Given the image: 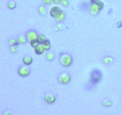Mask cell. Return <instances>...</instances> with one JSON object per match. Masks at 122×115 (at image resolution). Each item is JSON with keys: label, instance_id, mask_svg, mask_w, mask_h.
Listing matches in <instances>:
<instances>
[{"label": "cell", "instance_id": "1", "mask_svg": "<svg viewBox=\"0 0 122 115\" xmlns=\"http://www.w3.org/2000/svg\"><path fill=\"white\" fill-rule=\"evenodd\" d=\"M101 77H102V74H101V72L98 69H94L93 71H92L91 74V83L93 85H95V84L100 82Z\"/></svg>", "mask_w": 122, "mask_h": 115}, {"label": "cell", "instance_id": "2", "mask_svg": "<svg viewBox=\"0 0 122 115\" xmlns=\"http://www.w3.org/2000/svg\"><path fill=\"white\" fill-rule=\"evenodd\" d=\"M60 62L63 66L69 67L72 63V58L67 53H62L60 56Z\"/></svg>", "mask_w": 122, "mask_h": 115}, {"label": "cell", "instance_id": "3", "mask_svg": "<svg viewBox=\"0 0 122 115\" xmlns=\"http://www.w3.org/2000/svg\"><path fill=\"white\" fill-rule=\"evenodd\" d=\"M71 79V77L69 74L66 73H63L59 75L58 78V80L60 83L66 85L69 83Z\"/></svg>", "mask_w": 122, "mask_h": 115}, {"label": "cell", "instance_id": "4", "mask_svg": "<svg viewBox=\"0 0 122 115\" xmlns=\"http://www.w3.org/2000/svg\"><path fill=\"white\" fill-rule=\"evenodd\" d=\"M18 73L20 76L25 77H27L30 74V69L28 67L26 66H21L19 68Z\"/></svg>", "mask_w": 122, "mask_h": 115}, {"label": "cell", "instance_id": "5", "mask_svg": "<svg viewBox=\"0 0 122 115\" xmlns=\"http://www.w3.org/2000/svg\"><path fill=\"white\" fill-rule=\"evenodd\" d=\"M44 99L46 103L49 104H52L56 102V98L54 95L52 94V93H48V94L45 95V96L44 97Z\"/></svg>", "mask_w": 122, "mask_h": 115}, {"label": "cell", "instance_id": "6", "mask_svg": "<svg viewBox=\"0 0 122 115\" xmlns=\"http://www.w3.org/2000/svg\"><path fill=\"white\" fill-rule=\"evenodd\" d=\"M37 37H38V34H37L36 32L34 31H30L27 34L26 40L29 42H30L32 40H33L36 39Z\"/></svg>", "mask_w": 122, "mask_h": 115}, {"label": "cell", "instance_id": "7", "mask_svg": "<svg viewBox=\"0 0 122 115\" xmlns=\"http://www.w3.org/2000/svg\"><path fill=\"white\" fill-rule=\"evenodd\" d=\"M61 10L60 8L59 7H57V6H54V7H52V8L50 10V15L51 17L55 18L61 12Z\"/></svg>", "mask_w": 122, "mask_h": 115}, {"label": "cell", "instance_id": "8", "mask_svg": "<svg viewBox=\"0 0 122 115\" xmlns=\"http://www.w3.org/2000/svg\"><path fill=\"white\" fill-rule=\"evenodd\" d=\"M100 11V9L95 3L91 4L90 8V13L92 15H96V14H98Z\"/></svg>", "mask_w": 122, "mask_h": 115}, {"label": "cell", "instance_id": "9", "mask_svg": "<svg viewBox=\"0 0 122 115\" xmlns=\"http://www.w3.org/2000/svg\"><path fill=\"white\" fill-rule=\"evenodd\" d=\"M44 51H45V49H44V47L42 45V44H40L38 46H37L35 48V52L37 55H42V54L44 53Z\"/></svg>", "mask_w": 122, "mask_h": 115}, {"label": "cell", "instance_id": "10", "mask_svg": "<svg viewBox=\"0 0 122 115\" xmlns=\"http://www.w3.org/2000/svg\"><path fill=\"white\" fill-rule=\"evenodd\" d=\"M54 19L58 22H61L64 21V19H65V14L63 11H61Z\"/></svg>", "mask_w": 122, "mask_h": 115}, {"label": "cell", "instance_id": "11", "mask_svg": "<svg viewBox=\"0 0 122 115\" xmlns=\"http://www.w3.org/2000/svg\"><path fill=\"white\" fill-rule=\"evenodd\" d=\"M23 63L26 65H30L33 62V59H32V58L31 56H26L23 59Z\"/></svg>", "mask_w": 122, "mask_h": 115}, {"label": "cell", "instance_id": "12", "mask_svg": "<svg viewBox=\"0 0 122 115\" xmlns=\"http://www.w3.org/2000/svg\"><path fill=\"white\" fill-rule=\"evenodd\" d=\"M42 45L44 47L45 50H49L51 48V43L50 41L48 40H45L43 43H42Z\"/></svg>", "mask_w": 122, "mask_h": 115}, {"label": "cell", "instance_id": "13", "mask_svg": "<svg viewBox=\"0 0 122 115\" xmlns=\"http://www.w3.org/2000/svg\"><path fill=\"white\" fill-rule=\"evenodd\" d=\"M38 40V41L39 42L40 44H42V43H44L45 40H46V38L44 35L43 34H39L38 35V37L36 38Z\"/></svg>", "mask_w": 122, "mask_h": 115}, {"label": "cell", "instance_id": "14", "mask_svg": "<svg viewBox=\"0 0 122 115\" xmlns=\"http://www.w3.org/2000/svg\"><path fill=\"white\" fill-rule=\"evenodd\" d=\"M8 8L10 10H13L16 7V4L14 1H10L8 2Z\"/></svg>", "mask_w": 122, "mask_h": 115}, {"label": "cell", "instance_id": "15", "mask_svg": "<svg viewBox=\"0 0 122 115\" xmlns=\"http://www.w3.org/2000/svg\"><path fill=\"white\" fill-rule=\"evenodd\" d=\"M94 3H95V4H96L97 6L99 7V8L100 9V10H101L103 9L104 7V3L101 1H100V0H97V1H95V2H94Z\"/></svg>", "mask_w": 122, "mask_h": 115}, {"label": "cell", "instance_id": "16", "mask_svg": "<svg viewBox=\"0 0 122 115\" xmlns=\"http://www.w3.org/2000/svg\"><path fill=\"white\" fill-rule=\"evenodd\" d=\"M30 43L31 46L33 48H34V49L40 44V43H39V42L38 41L37 39L33 40H32V41H30Z\"/></svg>", "mask_w": 122, "mask_h": 115}, {"label": "cell", "instance_id": "17", "mask_svg": "<svg viewBox=\"0 0 122 115\" xmlns=\"http://www.w3.org/2000/svg\"><path fill=\"white\" fill-rule=\"evenodd\" d=\"M38 11H39V13H40L41 14H42V15H45V14H46V8H45L44 6H40V7H39V8H38Z\"/></svg>", "mask_w": 122, "mask_h": 115}, {"label": "cell", "instance_id": "18", "mask_svg": "<svg viewBox=\"0 0 122 115\" xmlns=\"http://www.w3.org/2000/svg\"><path fill=\"white\" fill-rule=\"evenodd\" d=\"M113 58H112L111 56H107V57L105 58L104 59V63H106V64L108 65L109 63H110L111 62H113Z\"/></svg>", "mask_w": 122, "mask_h": 115}, {"label": "cell", "instance_id": "19", "mask_svg": "<svg viewBox=\"0 0 122 115\" xmlns=\"http://www.w3.org/2000/svg\"><path fill=\"white\" fill-rule=\"evenodd\" d=\"M26 40H27L26 38L23 35H20L18 37V41L20 43H21V44H25L26 43Z\"/></svg>", "mask_w": 122, "mask_h": 115}, {"label": "cell", "instance_id": "20", "mask_svg": "<svg viewBox=\"0 0 122 115\" xmlns=\"http://www.w3.org/2000/svg\"><path fill=\"white\" fill-rule=\"evenodd\" d=\"M54 58V54L52 53L51 52L48 53H47V55H46V59H47L48 61H52V60H53Z\"/></svg>", "mask_w": 122, "mask_h": 115}, {"label": "cell", "instance_id": "21", "mask_svg": "<svg viewBox=\"0 0 122 115\" xmlns=\"http://www.w3.org/2000/svg\"><path fill=\"white\" fill-rule=\"evenodd\" d=\"M17 41L15 40L14 38H11L10 40H9V41H8V43H9V44L11 46H14V44L15 43V42H16Z\"/></svg>", "mask_w": 122, "mask_h": 115}, {"label": "cell", "instance_id": "22", "mask_svg": "<svg viewBox=\"0 0 122 115\" xmlns=\"http://www.w3.org/2000/svg\"><path fill=\"white\" fill-rule=\"evenodd\" d=\"M112 103L110 101H105L104 103V105L106 107H110L112 105Z\"/></svg>", "mask_w": 122, "mask_h": 115}, {"label": "cell", "instance_id": "23", "mask_svg": "<svg viewBox=\"0 0 122 115\" xmlns=\"http://www.w3.org/2000/svg\"><path fill=\"white\" fill-rule=\"evenodd\" d=\"M10 51H11V52L14 53L16 52V51H17L16 47L13 46H11L10 47Z\"/></svg>", "mask_w": 122, "mask_h": 115}, {"label": "cell", "instance_id": "24", "mask_svg": "<svg viewBox=\"0 0 122 115\" xmlns=\"http://www.w3.org/2000/svg\"><path fill=\"white\" fill-rule=\"evenodd\" d=\"M61 4H62V5H63V6H67L68 5H69V2H68L67 0H62Z\"/></svg>", "mask_w": 122, "mask_h": 115}, {"label": "cell", "instance_id": "25", "mask_svg": "<svg viewBox=\"0 0 122 115\" xmlns=\"http://www.w3.org/2000/svg\"><path fill=\"white\" fill-rule=\"evenodd\" d=\"M116 26L118 28H121L122 27V21H121V20H119V22H117L116 23Z\"/></svg>", "mask_w": 122, "mask_h": 115}, {"label": "cell", "instance_id": "26", "mask_svg": "<svg viewBox=\"0 0 122 115\" xmlns=\"http://www.w3.org/2000/svg\"><path fill=\"white\" fill-rule=\"evenodd\" d=\"M2 115H11V111L10 110H6L2 113Z\"/></svg>", "mask_w": 122, "mask_h": 115}, {"label": "cell", "instance_id": "27", "mask_svg": "<svg viewBox=\"0 0 122 115\" xmlns=\"http://www.w3.org/2000/svg\"><path fill=\"white\" fill-rule=\"evenodd\" d=\"M43 2L45 5H50L51 3V0H43Z\"/></svg>", "mask_w": 122, "mask_h": 115}, {"label": "cell", "instance_id": "28", "mask_svg": "<svg viewBox=\"0 0 122 115\" xmlns=\"http://www.w3.org/2000/svg\"><path fill=\"white\" fill-rule=\"evenodd\" d=\"M62 0H52V2L55 4H59L61 2Z\"/></svg>", "mask_w": 122, "mask_h": 115}, {"label": "cell", "instance_id": "29", "mask_svg": "<svg viewBox=\"0 0 122 115\" xmlns=\"http://www.w3.org/2000/svg\"><path fill=\"white\" fill-rule=\"evenodd\" d=\"M57 27H58V29H63V28H62V26H61V24H58Z\"/></svg>", "mask_w": 122, "mask_h": 115}, {"label": "cell", "instance_id": "30", "mask_svg": "<svg viewBox=\"0 0 122 115\" xmlns=\"http://www.w3.org/2000/svg\"><path fill=\"white\" fill-rule=\"evenodd\" d=\"M97 1V0H91V3L92 4V3H94V2H95V1Z\"/></svg>", "mask_w": 122, "mask_h": 115}]
</instances>
